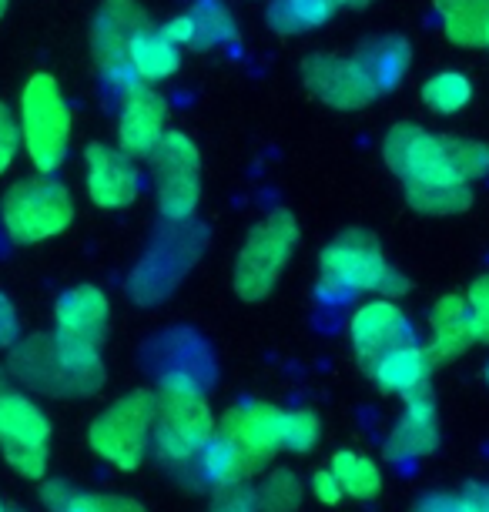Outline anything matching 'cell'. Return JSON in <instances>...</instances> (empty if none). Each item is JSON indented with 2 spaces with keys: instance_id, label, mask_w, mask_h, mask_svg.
Wrapping results in <instances>:
<instances>
[{
  "instance_id": "14",
  "label": "cell",
  "mask_w": 489,
  "mask_h": 512,
  "mask_svg": "<svg viewBox=\"0 0 489 512\" xmlns=\"http://www.w3.org/2000/svg\"><path fill=\"white\" fill-rule=\"evenodd\" d=\"M349 342L356 352V362L362 372H369V365L382 359L386 352L399 349V345L419 342L416 325L406 315L396 298H372V302L359 305L349 318Z\"/></svg>"
},
{
  "instance_id": "43",
  "label": "cell",
  "mask_w": 489,
  "mask_h": 512,
  "mask_svg": "<svg viewBox=\"0 0 489 512\" xmlns=\"http://www.w3.org/2000/svg\"><path fill=\"white\" fill-rule=\"evenodd\" d=\"M483 379H486V385H489V362L483 365Z\"/></svg>"
},
{
  "instance_id": "16",
  "label": "cell",
  "mask_w": 489,
  "mask_h": 512,
  "mask_svg": "<svg viewBox=\"0 0 489 512\" xmlns=\"http://www.w3.org/2000/svg\"><path fill=\"white\" fill-rule=\"evenodd\" d=\"M84 181H88V195L98 208L118 211L128 208L141 195V168L128 151L111 148V144H88L84 151Z\"/></svg>"
},
{
  "instance_id": "42",
  "label": "cell",
  "mask_w": 489,
  "mask_h": 512,
  "mask_svg": "<svg viewBox=\"0 0 489 512\" xmlns=\"http://www.w3.org/2000/svg\"><path fill=\"white\" fill-rule=\"evenodd\" d=\"M0 512H21V509H14V506H7L4 499H0Z\"/></svg>"
},
{
  "instance_id": "38",
  "label": "cell",
  "mask_w": 489,
  "mask_h": 512,
  "mask_svg": "<svg viewBox=\"0 0 489 512\" xmlns=\"http://www.w3.org/2000/svg\"><path fill=\"white\" fill-rule=\"evenodd\" d=\"M17 338H21V318L11 298L0 292V349H11Z\"/></svg>"
},
{
  "instance_id": "8",
  "label": "cell",
  "mask_w": 489,
  "mask_h": 512,
  "mask_svg": "<svg viewBox=\"0 0 489 512\" xmlns=\"http://www.w3.org/2000/svg\"><path fill=\"white\" fill-rule=\"evenodd\" d=\"M0 221H4L7 238L17 245H37V241L61 235L71 225L74 198L54 175L24 178L4 191Z\"/></svg>"
},
{
  "instance_id": "35",
  "label": "cell",
  "mask_w": 489,
  "mask_h": 512,
  "mask_svg": "<svg viewBox=\"0 0 489 512\" xmlns=\"http://www.w3.org/2000/svg\"><path fill=\"white\" fill-rule=\"evenodd\" d=\"M208 512H262L258 509V492L252 486V479L238 482V486H228V489H218Z\"/></svg>"
},
{
  "instance_id": "18",
  "label": "cell",
  "mask_w": 489,
  "mask_h": 512,
  "mask_svg": "<svg viewBox=\"0 0 489 512\" xmlns=\"http://www.w3.org/2000/svg\"><path fill=\"white\" fill-rule=\"evenodd\" d=\"M111 302L98 285L67 288L54 305V338L74 349L101 352V342L108 335Z\"/></svg>"
},
{
  "instance_id": "28",
  "label": "cell",
  "mask_w": 489,
  "mask_h": 512,
  "mask_svg": "<svg viewBox=\"0 0 489 512\" xmlns=\"http://www.w3.org/2000/svg\"><path fill=\"white\" fill-rule=\"evenodd\" d=\"M332 14V0H272L265 11V24L278 37H299L319 31L322 24H329Z\"/></svg>"
},
{
  "instance_id": "6",
  "label": "cell",
  "mask_w": 489,
  "mask_h": 512,
  "mask_svg": "<svg viewBox=\"0 0 489 512\" xmlns=\"http://www.w3.org/2000/svg\"><path fill=\"white\" fill-rule=\"evenodd\" d=\"M295 245H299V221L292 211L275 208L248 231V238L238 248L232 285L245 302H265L275 292L278 278L289 268Z\"/></svg>"
},
{
  "instance_id": "34",
  "label": "cell",
  "mask_w": 489,
  "mask_h": 512,
  "mask_svg": "<svg viewBox=\"0 0 489 512\" xmlns=\"http://www.w3.org/2000/svg\"><path fill=\"white\" fill-rule=\"evenodd\" d=\"M453 158H456L459 175L466 181H476L489 171V144L473 141V138H453Z\"/></svg>"
},
{
  "instance_id": "29",
  "label": "cell",
  "mask_w": 489,
  "mask_h": 512,
  "mask_svg": "<svg viewBox=\"0 0 489 512\" xmlns=\"http://www.w3.org/2000/svg\"><path fill=\"white\" fill-rule=\"evenodd\" d=\"M406 201L419 215H463L473 205V188L469 181H426V185H406Z\"/></svg>"
},
{
  "instance_id": "27",
  "label": "cell",
  "mask_w": 489,
  "mask_h": 512,
  "mask_svg": "<svg viewBox=\"0 0 489 512\" xmlns=\"http://www.w3.org/2000/svg\"><path fill=\"white\" fill-rule=\"evenodd\" d=\"M329 469L335 472L339 486L345 492V499H356V502H372L379 499L382 486V466L366 452H356V449H339L329 462Z\"/></svg>"
},
{
  "instance_id": "19",
  "label": "cell",
  "mask_w": 489,
  "mask_h": 512,
  "mask_svg": "<svg viewBox=\"0 0 489 512\" xmlns=\"http://www.w3.org/2000/svg\"><path fill=\"white\" fill-rule=\"evenodd\" d=\"M168 131V101L148 84L121 98L118 114V148L131 158H148Z\"/></svg>"
},
{
  "instance_id": "31",
  "label": "cell",
  "mask_w": 489,
  "mask_h": 512,
  "mask_svg": "<svg viewBox=\"0 0 489 512\" xmlns=\"http://www.w3.org/2000/svg\"><path fill=\"white\" fill-rule=\"evenodd\" d=\"M258 492V509L262 512H299L305 486L292 469H268L265 479L255 486Z\"/></svg>"
},
{
  "instance_id": "25",
  "label": "cell",
  "mask_w": 489,
  "mask_h": 512,
  "mask_svg": "<svg viewBox=\"0 0 489 512\" xmlns=\"http://www.w3.org/2000/svg\"><path fill=\"white\" fill-rule=\"evenodd\" d=\"M128 64H131V71L141 84L168 81L181 64V47L175 41H168L161 31H155V27H148V31H141L131 41Z\"/></svg>"
},
{
  "instance_id": "11",
  "label": "cell",
  "mask_w": 489,
  "mask_h": 512,
  "mask_svg": "<svg viewBox=\"0 0 489 512\" xmlns=\"http://www.w3.org/2000/svg\"><path fill=\"white\" fill-rule=\"evenodd\" d=\"M382 158L402 185L466 181L453 158V134H433L423 124L399 121L382 138ZM473 185V181H469Z\"/></svg>"
},
{
  "instance_id": "32",
  "label": "cell",
  "mask_w": 489,
  "mask_h": 512,
  "mask_svg": "<svg viewBox=\"0 0 489 512\" xmlns=\"http://www.w3.org/2000/svg\"><path fill=\"white\" fill-rule=\"evenodd\" d=\"M57 512H148L138 499L118 496V492H84L71 489V496L64 499V506Z\"/></svg>"
},
{
  "instance_id": "33",
  "label": "cell",
  "mask_w": 489,
  "mask_h": 512,
  "mask_svg": "<svg viewBox=\"0 0 489 512\" xmlns=\"http://www.w3.org/2000/svg\"><path fill=\"white\" fill-rule=\"evenodd\" d=\"M466 308H469V325H473L476 345H489V275H479L466 288Z\"/></svg>"
},
{
  "instance_id": "36",
  "label": "cell",
  "mask_w": 489,
  "mask_h": 512,
  "mask_svg": "<svg viewBox=\"0 0 489 512\" xmlns=\"http://www.w3.org/2000/svg\"><path fill=\"white\" fill-rule=\"evenodd\" d=\"M17 151H21V121L0 101V175L14 164Z\"/></svg>"
},
{
  "instance_id": "13",
  "label": "cell",
  "mask_w": 489,
  "mask_h": 512,
  "mask_svg": "<svg viewBox=\"0 0 489 512\" xmlns=\"http://www.w3.org/2000/svg\"><path fill=\"white\" fill-rule=\"evenodd\" d=\"M155 171L158 215L165 221H191L201 201V154L185 131H165L148 154Z\"/></svg>"
},
{
  "instance_id": "4",
  "label": "cell",
  "mask_w": 489,
  "mask_h": 512,
  "mask_svg": "<svg viewBox=\"0 0 489 512\" xmlns=\"http://www.w3.org/2000/svg\"><path fill=\"white\" fill-rule=\"evenodd\" d=\"M409 292V278L386 258L379 238L366 228H349L332 238L319 255V295L342 302L349 295L399 298Z\"/></svg>"
},
{
  "instance_id": "5",
  "label": "cell",
  "mask_w": 489,
  "mask_h": 512,
  "mask_svg": "<svg viewBox=\"0 0 489 512\" xmlns=\"http://www.w3.org/2000/svg\"><path fill=\"white\" fill-rule=\"evenodd\" d=\"M158 399L151 389H134L114 399L98 419L88 425V446L94 456L121 472H134L145 466L155 439Z\"/></svg>"
},
{
  "instance_id": "37",
  "label": "cell",
  "mask_w": 489,
  "mask_h": 512,
  "mask_svg": "<svg viewBox=\"0 0 489 512\" xmlns=\"http://www.w3.org/2000/svg\"><path fill=\"white\" fill-rule=\"evenodd\" d=\"M309 492L315 496V502H322V506H339L345 499V492L339 486V479H335V472L329 466L315 469L309 476Z\"/></svg>"
},
{
  "instance_id": "10",
  "label": "cell",
  "mask_w": 489,
  "mask_h": 512,
  "mask_svg": "<svg viewBox=\"0 0 489 512\" xmlns=\"http://www.w3.org/2000/svg\"><path fill=\"white\" fill-rule=\"evenodd\" d=\"M205 248V228L195 221H165L155 235V245L145 251L131 275V295L138 305H155L168 298L191 272Z\"/></svg>"
},
{
  "instance_id": "44",
  "label": "cell",
  "mask_w": 489,
  "mask_h": 512,
  "mask_svg": "<svg viewBox=\"0 0 489 512\" xmlns=\"http://www.w3.org/2000/svg\"><path fill=\"white\" fill-rule=\"evenodd\" d=\"M7 14V0H0V17H4Z\"/></svg>"
},
{
  "instance_id": "12",
  "label": "cell",
  "mask_w": 489,
  "mask_h": 512,
  "mask_svg": "<svg viewBox=\"0 0 489 512\" xmlns=\"http://www.w3.org/2000/svg\"><path fill=\"white\" fill-rule=\"evenodd\" d=\"M148 11L138 0H104L94 14L91 24V54L101 67L104 84L124 98L134 88H141V81L134 77L128 64V47L141 31H148Z\"/></svg>"
},
{
  "instance_id": "45",
  "label": "cell",
  "mask_w": 489,
  "mask_h": 512,
  "mask_svg": "<svg viewBox=\"0 0 489 512\" xmlns=\"http://www.w3.org/2000/svg\"><path fill=\"white\" fill-rule=\"evenodd\" d=\"M483 47H486V51H489V34H486V44H483Z\"/></svg>"
},
{
  "instance_id": "1",
  "label": "cell",
  "mask_w": 489,
  "mask_h": 512,
  "mask_svg": "<svg viewBox=\"0 0 489 512\" xmlns=\"http://www.w3.org/2000/svg\"><path fill=\"white\" fill-rule=\"evenodd\" d=\"M155 399L158 415L151 452L168 472L181 479H195V462L218 429L212 402H208L201 382L185 369H171L161 375Z\"/></svg>"
},
{
  "instance_id": "3",
  "label": "cell",
  "mask_w": 489,
  "mask_h": 512,
  "mask_svg": "<svg viewBox=\"0 0 489 512\" xmlns=\"http://www.w3.org/2000/svg\"><path fill=\"white\" fill-rule=\"evenodd\" d=\"M218 429L242 449L255 472H265L282 452H312L322 439V419L315 409H282L272 402L235 405L218 419Z\"/></svg>"
},
{
  "instance_id": "39",
  "label": "cell",
  "mask_w": 489,
  "mask_h": 512,
  "mask_svg": "<svg viewBox=\"0 0 489 512\" xmlns=\"http://www.w3.org/2000/svg\"><path fill=\"white\" fill-rule=\"evenodd\" d=\"M456 499L463 512H489V482H466L456 489Z\"/></svg>"
},
{
  "instance_id": "17",
  "label": "cell",
  "mask_w": 489,
  "mask_h": 512,
  "mask_svg": "<svg viewBox=\"0 0 489 512\" xmlns=\"http://www.w3.org/2000/svg\"><path fill=\"white\" fill-rule=\"evenodd\" d=\"M443 442V432H439V412H436V399L433 392L423 389L409 399H402V412L396 425L389 429L386 442H382V459L389 466H406V462L426 459L433 456Z\"/></svg>"
},
{
  "instance_id": "20",
  "label": "cell",
  "mask_w": 489,
  "mask_h": 512,
  "mask_svg": "<svg viewBox=\"0 0 489 512\" xmlns=\"http://www.w3.org/2000/svg\"><path fill=\"white\" fill-rule=\"evenodd\" d=\"M161 34H165L168 41H175L178 47L208 51V47L235 41L238 21L232 14V7L222 4V0H195L185 14L171 17V21L161 27Z\"/></svg>"
},
{
  "instance_id": "15",
  "label": "cell",
  "mask_w": 489,
  "mask_h": 512,
  "mask_svg": "<svg viewBox=\"0 0 489 512\" xmlns=\"http://www.w3.org/2000/svg\"><path fill=\"white\" fill-rule=\"evenodd\" d=\"M302 84L305 91H312L322 104H329L335 111H359L369 108L379 98L376 84L369 81V74L362 71L356 57H339V54H309L302 61Z\"/></svg>"
},
{
  "instance_id": "22",
  "label": "cell",
  "mask_w": 489,
  "mask_h": 512,
  "mask_svg": "<svg viewBox=\"0 0 489 512\" xmlns=\"http://www.w3.org/2000/svg\"><path fill=\"white\" fill-rule=\"evenodd\" d=\"M429 372H433V362L426 355V345L409 342L372 362L366 375L379 385V392L396 395V399H409V395L429 389Z\"/></svg>"
},
{
  "instance_id": "23",
  "label": "cell",
  "mask_w": 489,
  "mask_h": 512,
  "mask_svg": "<svg viewBox=\"0 0 489 512\" xmlns=\"http://www.w3.org/2000/svg\"><path fill=\"white\" fill-rule=\"evenodd\" d=\"M255 476L258 472L252 469V462L242 456V449H238L222 429H215V436L208 439V446L201 449V456L195 462V479L191 482H201V486L218 492V489L238 486V482H248Z\"/></svg>"
},
{
  "instance_id": "21",
  "label": "cell",
  "mask_w": 489,
  "mask_h": 512,
  "mask_svg": "<svg viewBox=\"0 0 489 512\" xmlns=\"http://www.w3.org/2000/svg\"><path fill=\"white\" fill-rule=\"evenodd\" d=\"M423 345L433 365H446L473 349L476 338H473V325H469L466 295L449 292L443 298H436V305L429 308V328Z\"/></svg>"
},
{
  "instance_id": "7",
  "label": "cell",
  "mask_w": 489,
  "mask_h": 512,
  "mask_svg": "<svg viewBox=\"0 0 489 512\" xmlns=\"http://www.w3.org/2000/svg\"><path fill=\"white\" fill-rule=\"evenodd\" d=\"M21 144L41 175H54L71 151V108L51 74H34L21 91Z\"/></svg>"
},
{
  "instance_id": "41",
  "label": "cell",
  "mask_w": 489,
  "mask_h": 512,
  "mask_svg": "<svg viewBox=\"0 0 489 512\" xmlns=\"http://www.w3.org/2000/svg\"><path fill=\"white\" fill-rule=\"evenodd\" d=\"M372 0H332V7L339 11V7H349V11H359V7H369Z\"/></svg>"
},
{
  "instance_id": "30",
  "label": "cell",
  "mask_w": 489,
  "mask_h": 512,
  "mask_svg": "<svg viewBox=\"0 0 489 512\" xmlns=\"http://www.w3.org/2000/svg\"><path fill=\"white\" fill-rule=\"evenodd\" d=\"M473 101V81L459 71H439L423 84V104L433 114H459Z\"/></svg>"
},
{
  "instance_id": "26",
  "label": "cell",
  "mask_w": 489,
  "mask_h": 512,
  "mask_svg": "<svg viewBox=\"0 0 489 512\" xmlns=\"http://www.w3.org/2000/svg\"><path fill=\"white\" fill-rule=\"evenodd\" d=\"M443 34L456 47H483L489 34V0H433Z\"/></svg>"
},
{
  "instance_id": "9",
  "label": "cell",
  "mask_w": 489,
  "mask_h": 512,
  "mask_svg": "<svg viewBox=\"0 0 489 512\" xmlns=\"http://www.w3.org/2000/svg\"><path fill=\"white\" fill-rule=\"evenodd\" d=\"M47 449H51V419L31 395L17 389L11 372L0 369V452L7 466L24 479H44Z\"/></svg>"
},
{
  "instance_id": "24",
  "label": "cell",
  "mask_w": 489,
  "mask_h": 512,
  "mask_svg": "<svg viewBox=\"0 0 489 512\" xmlns=\"http://www.w3.org/2000/svg\"><path fill=\"white\" fill-rule=\"evenodd\" d=\"M356 61L362 64V71L369 74V81L376 84V91L386 94L406 77L409 64H412V44L402 34L372 37V41L359 47Z\"/></svg>"
},
{
  "instance_id": "40",
  "label": "cell",
  "mask_w": 489,
  "mask_h": 512,
  "mask_svg": "<svg viewBox=\"0 0 489 512\" xmlns=\"http://www.w3.org/2000/svg\"><path fill=\"white\" fill-rule=\"evenodd\" d=\"M409 512H463V509H459L456 489H453V492H439V489H433V492H426V496L419 499Z\"/></svg>"
},
{
  "instance_id": "2",
  "label": "cell",
  "mask_w": 489,
  "mask_h": 512,
  "mask_svg": "<svg viewBox=\"0 0 489 512\" xmlns=\"http://www.w3.org/2000/svg\"><path fill=\"white\" fill-rule=\"evenodd\" d=\"M7 372L17 385L54 395V399H88V395L101 392L104 379H108L101 352L64 345L57 342L54 332L17 338L11 345Z\"/></svg>"
}]
</instances>
